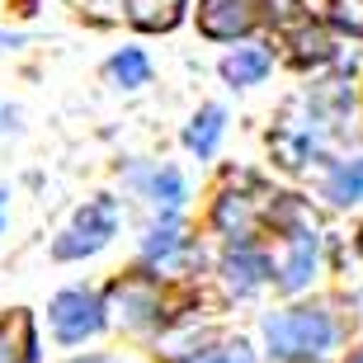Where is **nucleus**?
<instances>
[{"mask_svg": "<svg viewBox=\"0 0 363 363\" xmlns=\"http://www.w3.org/2000/svg\"><path fill=\"white\" fill-rule=\"evenodd\" d=\"M264 340H269V354L279 363H311L325 350H335V321L311 307L274 311L264 321Z\"/></svg>", "mask_w": 363, "mask_h": 363, "instance_id": "nucleus-1", "label": "nucleus"}, {"mask_svg": "<svg viewBox=\"0 0 363 363\" xmlns=\"http://www.w3.org/2000/svg\"><path fill=\"white\" fill-rule=\"evenodd\" d=\"M113 231H118V208H113V199H94V203H85L81 213H76L71 231L52 245V255L57 259L94 255L99 245H108V236H113Z\"/></svg>", "mask_w": 363, "mask_h": 363, "instance_id": "nucleus-2", "label": "nucleus"}, {"mask_svg": "<svg viewBox=\"0 0 363 363\" xmlns=\"http://www.w3.org/2000/svg\"><path fill=\"white\" fill-rule=\"evenodd\" d=\"M108 311H113V321L128 325V330H147L165 316L161 311V288L151 274H133V279H123L108 288Z\"/></svg>", "mask_w": 363, "mask_h": 363, "instance_id": "nucleus-3", "label": "nucleus"}, {"mask_svg": "<svg viewBox=\"0 0 363 363\" xmlns=\"http://www.w3.org/2000/svg\"><path fill=\"white\" fill-rule=\"evenodd\" d=\"M48 316H52V330L62 345H81V340H90L99 325H104V307H99V297L90 293V288H67V293L52 297V307H48Z\"/></svg>", "mask_w": 363, "mask_h": 363, "instance_id": "nucleus-4", "label": "nucleus"}, {"mask_svg": "<svg viewBox=\"0 0 363 363\" xmlns=\"http://www.w3.org/2000/svg\"><path fill=\"white\" fill-rule=\"evenodd\" d=\"M264 0H203L199 5V28L208 38H241L259 24Z\"/></svg>", "mask_w": 363, "mask_h": 363, "instance_id": "nucleus-5", "label": "nucleus"}, {"mask_svg": "<svg viewBox=\"0 0 363 363\" xmlns=\"http://www.w3.org/2000/svg\"><path fill=\"white\" fill-rule=\"evenodd\" d=\"M222 274H227V288H231V293H255L259 283L269 279V259L259 255L255 245L236 241L227 250V259H222Z\"/></svg>", "mask_w": 363, "mask_h": 363, "instance_id": "nucleus-6", "label": "nucleus"}, {"mask_svg": "<svg viewBox=\"0 0 363 363\" xmlns=\"http://www.w3.org/2000/svg\"><path fill=\"white\" fill-rule=\"evenodd\" d=\"M316 259H321V245H316V236L311 231H293V241H288V259H283V288L288 293H297V288H307V279L316 274Z\"/></svg>", "mask_w": 363, "mask_h": 363, "instance_id": "nucleus-7", "label": "nucleus"}, {"mask_svg": "<svg viewBox=\"0 0 363 363\" xmlns=\"http://www.w3.org/2000/svg\"><path fill=\"white\" fill-rule=\"evenodd\" d=\"M142 250H147L151 264H165V269H179V264L194 255L179 222H161V227H151V236H147V245H142Z\"/></svg>", "mask_w": 363, "mask_h": 363, "instance_id": "nucleus-8", "label": "nucleus"}, {"mask_svg": "<svg viewBox=\"0 0 363 363\" xmlns=\"http://www.w3.org/2000/svg\"><path fill=\"white\" fill-rule=\"evenodd\" d=\"M0 363H33V316L10 311L0 321Z\"/></svg>", "mask_w": 363, "mask_h": 363, "instance_id": "nucleus-9", "label": "nucleus"}, {"mask_svg": "<svg viewBox=\"0 0 363 363\" xmlns=\"http://www.w3.org/2000/svg\"><path fill=\"white\" fill-rule=\"evenodd\" d=\"M128 5V19L147 33H161V28H175L179 14H184V0H123Z\"/></svg>", "mask_w": 363, "mask_h": 363, "instance_id": "nucleus-10", "label": "nucleus"}, {"mask_svg": "<svg viewBox=\"0 0 363 363\" xmlns=\"http://www.w3.org/2000/svg\"><path fill=\"white\" fill-rule=\"evenodd\" d=\"M255 217H259V199H250V194H236V189H231L227 199L217 203V227L231 231L236 241H241L245 231L255 227Z\"/></svg>", "mask_w": 363, "mask_h": 363, "instance_id": "nucleus-11", "label": "nucleus"}, {"mask_svg": "<svg viewBox=\"0 0 363 363\" xmlns=\"http://www.w3.org/2000/svg\"><path fill=\"white\" fill-rule=\"evenodd\" d=\"M269 48H236V52L222 62V76H227L231 85H255L264 71H269Z\"/></svg>", "mask_w": 363, "mask_h": 363, "instance_id": "nucleus-12", "label": "nucleus"}, {"mask_svg": "<svg viewBox=\"0 0 363 363\" xmlns=\"http://www.w3.org/2000/svg\"><path fill=\"white\" fill-rule=\"evenodd\" d=\"M222 128H227L222 108H203L199 118L189 123V133H184L189 151H199V156H213V151H217V137H222Z\"/></svg>", "mask_w": 363, "mask_h": 363, "instance_id": "nucleus-13", "label": "nucleus"}, {"mask_svg": "<svg viewBox=\"0 0 363 363\" xmlns=\"http://www.w3.org/2000/svg\"><path fill=\"white\" fill-rule=\"evenodd\" d=\"M325 194L335 203H363V161H340L325 179Z\"/></svg>", "mask_w": 363, "mask_h": 363, "instance_id": "nucleus-14", "label": "nucleus"}, {"mask_svg": "<svg viewBox=\"0 0 363 363\" xmlns=\"http://www.w3.org/2000/svg\"><path fill=\"white\" fill-rule=\"evenodd\" d=\"M108 76H113V81H123V85H147L151 67H147V57L137 52V48H128V52H118L113 62H108Z\"/></svg>", "mask_w": 363, "mask_h": 363, "instance_id": "nucleus-15", "label": "nucleus"}, {"mask_svg": "<svg viewBox=\"0 0 363 363\" xmlns=\"http://www.w3.org/2000/svg\"><path fill=\"white\" fill-rule=\"evenodd\" d=\"M330 52H335V48H330V38H325L321 28H297L293 33V57L297 62H325Z\"/></svg>", "mask_w": 363, "mask_h": 363, "instance_id": "nucleus-16", "label": "nucleus"}, {"mask_svg": "<svg viewBox=\"0 0 363 363\" xmlns=\"http://www.w3.org/2000/svg\"><path fill=\"white\" fill-rule=\"evenodd\" d=\"M151 194H156V203H165V208L175 213L179 203H184V179H179L175 170H161V175L151 179Z\"/></svg>", "mask_w": 363, "mask_h": 363, "instance_id": "nucleus-17", "label": "nucleus"}, {"mask_svg": "<svg viewBox=\"0 0 363 363\" xmlns=\"http://www.w3.org/2000/svg\"><path fill=\"white\" fill-rule=\"evenodd\" d=\"M330 19L345 33H359L363 38V0H330Z\"/></svg>", "mask_w": 363, "mask_h": 363, "instance_id": "nucleus-18", "label": "nucleus"}, {"mask_svg": "<svg viewBox=\"0 0 363 363\" xmlns=\"http://www.w3.org/2000/svg\"><path fill=\"white\" fill-rule=\"evenodd\" d=\"M184 363H255V354H250V345H222V350H208V354H194V359Z\"/></svg>", "mask_w": 363, "mask_h": 363, "instance_id": "nucleus-19", "label": "nucleus"}, {"mask_svg": "<svg viewBox=\"0 0 363 363\" xmlns=\"http://www.w3.org/2000/svg\"><path fill=\"white\" fill-rule=\"evenodd\" d=\"M350 363H363V350H354V354H350Z\"/></svg>", "mask_w": 363, "mask_h": 363, "instance_id": "nucleus-20", "label": "nucleus"}, {"mask_svg": "<svg viewBox=\"0 0 363 363\" xmlns=\"http://www.w3.org/2000/svg\"><path fill=\"white\" fill-rule=\"evenodd\" d=\"M76 363H113V359H76Z\"/></svg>", "mask_w": 363, "mask_h": 363, "instance_id": "nucleus-21", "label": "nucleus"}, {"mask_svg": "<svg viewBox=\"0 0 363 363\" xmlns=\"http://www.w3.org/2000/svg\"><path fill=\"white\" fill-rule=\"evenodd\" d=\"M359 250H363V231H359Z\"/></svg>", "mask_w": 363, "mask_h": 363, "instance_id": "nucleus-22", "label": "nucleus"}, {"mask_svg": "<svg viewBox=\"0 0 363 363\" xmlns=\"http://www.w3.org/2000/svg\"><path fill=\"white\" fill-rule=\"evenodd\" d=\"M0 203H5V194H0Z\"/></svg>", "mask_w": 363, "mask_h": 363, "instance_id": "nucleus-23", "label": "nucleus"}]
</instances>
